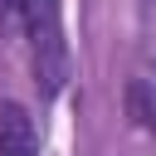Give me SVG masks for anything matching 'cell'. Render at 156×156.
<instances>
[{"label": "cell", "mask_w": 156, "mask_h": 156, "mask_svg": "<svg viewBox=\"0 0 156 156\" xmlns=\"http://www.w3.org/2000/svg\"><path fill=\"white\" fill-rule=\"evenodd\" d=\"M127 117H132L141 132H156V93H151L141 78L127 83Z\"/></svg>", "instance_id": "3"}, {"label": "cell", "mask_w": 156, "mask_h": 156, "mask_svg": "<svg viewBox=\"0 0 156 156\" xmlns=\"http://www.w3.org/2000/svg\"><path fill=\"white\" fill-rule=\"evenodd\" d=\"M39 136H34V117L20 102H0V156H34Z\"/></svg>", "instance_id": "2"}, {"label": "cell", "mask_w": 156, "mask_h": 156, "mask_svg": "<svg viewBox=\"0 0 156 156\" xmlns=\"http://www.w3.org/2000/svg\"><path fill=\"white\" fill-rule=\"evenodd\" d=\"M20 20V0H0V29Z\"/></svg>", "instance_id": "4"}, {"label": "cell", "mask_w": 156, "mask_h": 156, "mask_svg": "<svg viewBox=\"0 0 156 156\" xmlns=\"http://www.w3.org/2000/svg\"><path fill=\"white\" fill-rule=\"evenodd\" d=\"M20 20L29 34V63L34 83L44 93H58L68 78V39H63V0H20Z\"/></svg>", "instance_id": "1"}]
</instances>
